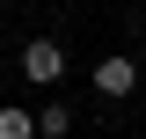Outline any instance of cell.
Segmentation results:
<instances>
[{
	"instance_id": "obj_1",
	"label": "cell",
	"mask_w": 146,
	"mask_h": 139,
	"mask_svg": "<svg viewBox=\"0 0 146 139\" xmlns=\"http://www.w3.org/2000/svg\"><path fill=\"white\" fill-rule=\"evenodd\" d=\"M58 73H66V51H58L51 37H36L29 51H22V81H36V88H51Z\"/></svg>"
},
{
	"instance_id": "obj_2",
	"label": "cell",
	"mask_w": 146,
	"mask_h": 139,
	"mask_svg": "<svg viewBox=\"0 0 146 139\" xmlns=\"http://www.w3.org/2000/svg\"><path fill=\"white\" fill-rule=\"evenodd\" d=\"M131 88H139V66H131L124 51H110L102 66H95V95H110V103H124Z\"/></svg>"
},
{
	"instance_id": "obj_3",
	"label": "cell",
	"mask_w": 146,
	"mask_h": 139,
	"mask_svg": "<svg viewBox=\"0 0 146 139\" xmlns=\"http://www.w3.org/2000/svg\"><path fill=\"white\" fill-rule=\"evenodd\" d=\"M36 132H44V139H66L73 132V110L66 103H44V110H36Z\"/></svg>"
},
{
	"instance_id": "obj_4",
	"label": "cell",
	"mask_w": 146,
	"mask_h": 139,
	"mask_svg": "<svg viewBox=\"0 0 146 139\" xmlns=\"http://www.w3.org/2000/svg\"><path fill=\"white\" fill-rule=\"evenodd\" d=\"M0 139H36V117L7 103V110H0Z\"/></svg>"
}]
</instances>
